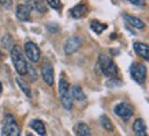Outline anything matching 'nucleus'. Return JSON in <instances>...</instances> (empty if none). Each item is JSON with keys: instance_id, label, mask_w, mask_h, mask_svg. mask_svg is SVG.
<instances>
[{"instance_id": "0eeeda50", "label": "nucleus", "mask_w": 149, "mask_h": 136, "mask_svg": "<svg viewBox=\"0 0 149 136\" xmlns=\"http://www.w3.org/2000/svg\"><path fill=\"white\" fill-rule=\"evenodd\" d=\"M25 54H26V56L29 58V61L33 62V63H36V62L40 61V56H41L40 48H38L37 44L33 43V41H27L26 44H25Z\"/></svg>"}, {"instance_id": "2eb2a0df", "label": "nucleus", "mask_w": 149, "mask_h": 136, "mask_svg": "<svg viewBox=\"0 0 149 136\" xmlns=\"http://www.w3.org/2000/svg\"><path fill=\"white\" fill-rule=\"evenodd\" d=\"M74 132H75V135H79V136H89L92 133L91 128L84 123H78L77 125L74 127Z\"/></svg>"}, {"instance_id": "4be33fe9", "label": "nucleus", "mask_w": 149, "mask_h": 136, "mask_svg": "<svg viewBox=\"0 0 149 136\" xmlns=\"http://www.w3.org/2000/svg\"><path fill=\"white\" fill-rule=\"evenodd\" d=\"M34 7H36V10L37 11H40V13H45L47 11V6L42 0H37V1H34Z\"/></svg>"}, {"instance_id": "ddd939ff", "label": "nucleus", "mask_w": 149, "mask_h": 136, "mask_svg": "<svg viewBox=\"0 0 149 136\" xmlns=\"http://www.w3.org/2000/svg\"><path fill=\"white\" fill-rule=\"evenodd\" d=\"M134 51L137 55H140L141 58L148 59L149 61V47L144 43H134Z\"/></svg>"}, {"instance_id": "6ab92c4d", "label": "nucleus", "mask_w": 149, "mask_h": 136, "mask_svg": "<svg viewBox=\"0 0 149 136\" xmlns=\"http://www.w3.org/2000/svg\"><path fill=\"white\" fill-rule=\"evenodd\" d=\"M100 124H101V127H103L104 129H107L108 132L113 131V125H112V123H111V120H109L107 116H101V117H100Z\"/></svg>"}, {"instance_id": "393cba45", "label": "nucleus", "mask_w": 149, "mask_h": 136, "mask_svg": "<svg viewBox=\"0 0 149 136\" xmlns=\"http://www.w3.org/2000/svg\"><path fill=\"white\" fill-rule=\"evenodd\" d=\"M127 1H130L131 4L138 6V7H142V6L145 4V1H144V0H127Z\"/></svg>"}, {"instance_id": "dca6fc26", "label": "nucleus", "mask_w": 149, "mask_h": 136, "mask_svg": "<svg viewBox=\"0 0 149 136\" xmlns=\"http://www.w3.org/2000/svg\"><path fill=\"white\" fill-rule=\"evenodd\" d=\"M30 128H32L33 131H36L38 135H45L47 133L45 125H44V123L40 121V120H33L32 123H30Z\"/></svg>"}, {"instance_id": "6e6552de", "label": "nucleus", "mask_w": 149, "mask_h": 136, "mask_svg": "<svg viewBox=\"0 0 149 136\" xmlns=\"http://www.w3.org/2000/svg\"><path fill=\"white\" fill-rule=\"evenodd\" d=\"M113 111H115L116 116H119V117L122 118V120H129V118H131V116L134 114L133 107H131L130 104H127V103L116 104V106H115V109H113Z\"/></svg>"}, {"instance_id": "b1692460", "label": "nucleus", "mask_w": 149, "mask_h": 136, "mask_svg": "<svg viewBox=\"0 0 149 136\" xmlns=\"http://www.w3.org/2000/svg\"><path fill=\"white\" fill-rule=\"evenodd\" d=\"M0 4L3 6L4 8H10L13 4V0H0Z\"/></svg>"}, {"instance_id": "a211bd4d", "label": "nucleus", "mask_w": 149, "mask_h": 136, "mask_svg": "<svg viewBox=\"0 0 149 136\" xmlns=\"http://www.w3.org/2000/svg\"><path fill=\"white\" fill-rule=\"evenodd\" d=\"M91 29L93 30L95 33H97V35H100V33H103L105 29H107V25L105 23H101L99 22L97 19H93L91 22Z\"/></svg>"}, {"instance_id": "4468645a", "label": "nucleus", "mask_w": 149, "mask_h": 136, "mask_svg": "<svg viewBox=\"0 0 149 136\" xmlns=\"http://www.w3.org/2000/svg\"><path fill=\"white\" fill-rule=\"evenodd\" d=\"M133 131H134L136 135H140V136L146 135V125H145V121L142 120V118H137L136 121H134Z\"/></svg>"}, {"instance_id": "39448f33", "label": "nucleus", "mask_w": 149, "mask_h": 136, "mask_svg": "<svg viewBox=\"0 0 149 136\" xmlns=\"http://www.w3.org/2000/svg\"><path fill=\"white\" fill-rule=\"evenodd\" d=\"M130 76L138 84H144L145 80H146V68H145V65L133 63L130 68Z\"/></svg>"}, {"instance_id": "aec40b11", "label": "nucleus", "mask_w": 149, "mask_h": 136, "mask_svg": "<svg viewBox=\"0 0 149 136\" xmlns=\"http://www.w3.org/2000/svg\"><path fill=\"white\" fill-rule=\"evenodd\" d=\"M17 82H18L19 88H21V89L23 91V94H25V95H26L27 98H30V96H32V91H30V87L27 85L26 82L23 81V80H22V78H21V77H18V78H17Z\"/></svg>"}, {"instance_id": "412c9836", "label": "nucleus", "mask_w": 149, "mask_h": 136, "mask_svg": "<svg viewBox=\"0 0 149 136\" xmlns=\"http://www.w3.org/2000/svg\"><path fill=\"white\" fill-rule=\"evenodd\" d=\"M47 4L52 7L54 10H62V1L60 0H47Z\"/></svg>"}, {"instance_id": "f8f14e48", "label": "nucleus", "mask_w": 149, "mask_h": 136, "mask_svg": "<svg viewBox=\"0 0 149 136\" xmlns=\"http://www.w3.org/2000/svg\"><path fill=\"white\" fill-rule=\"evenodd\" d=\"M15 14H17L18 19H21V21H29V17H30V7L26 4H19L18 7H17Z\"/></svg>"}, {"instance_id": "9b49d317", "label": "nucleus", "mask_w": 149, "mask_h": 136, "mask_svg": "<svg viewBox=\"0 0 149 136\" xmlns=\"http://www.w3.org/2000/svg\"><path fill=\"white\" fill-rule=\"evenodd\" d=\"M123 18H125V21L129 23V26L130 27H134V29H144L145 27V23L142 22L140 18L133 17V15H130V14H125Z\"/></svg>"}, {"instance_id": "f03ea898", "label": "nucleus", "mask_w": 149, "mask_h": 136, "mask_svg": "<svg viewBox=\"0 0 149 136\" xmlns=\"http://www.w3.org/2000/svg\"><path fill=\"white\" fill-rule=\"evenodd\" d=\"M59 96H60V102L63 104L64 109L70 110L72 107V96H71V89L68 82L66 81L64 77H60L59 81Z\"/></svg>"}, {"instance_id": "20e7f679", "label": "nucleus", "mask_w": 149, "mask_h": 136, "mask_svg": "<svg viewBox=\"0 0 149 136\" xmlns=\"http://www.w3.org/2000/svg\"><path fill=\"white\" fill-rule=\"evenodd\" d=\"M1 135H4V136H19L21 135V129L18 127V123L15 121L13 114H6L4 121H3Z\"/></svg>"}, {"instance_id": "1a4fd4ad", "label": "nucleus", "mask_w": 149, "mask_h": 136, "mask_svg": "<svg viewBox=\"0 0 149 136\" xmlns=\"http://www.w3.org/2000/svg\"><path fill=\"white\" fill-rule=\"evenodd\" d=\"M82 45V39L78 36H72L70 37L67 41H66V44H64V52L67 55L70 54H74L75 51L79 50V47Z\"/></svg>"}, {"instance_id": "9d476101", "label": "nucleus", "mask_w": 149, "mask_h": 136, "mask_svg": "<svg viewBox=\"0 0 149 136\" xmlns=\"http://www.w3.org/2000/svg\"><path fill=\"white\" fill-rule=\"evenodd\" d=\"M88 11H89V8H88L86 3H85V1H81V3H78L77 6H74V7L70 10V15H71L72 18L79 19V18L86 17Z\"/></svg>"}, {"instance_id": "423d86ee", "label": "nucleus", "mask_w": 149, "mask_h": 136, "mask_svg": "<svg viewBox=\"0 0 149 136\" xmlns=\"http://www.w3.org/2000/svg\"><path fill=\"white\" fill-rule=\"evenodd\" d=\"M41 76L44 78V81L48 85H52L55 81V74H54V66L48 59H44L41 63Z\"/></svg>"}, {"instance_id": "f3484780", "label": "nucleus", "mask_w": 149, "mask_h": 136, "mask_svg": "<svg viewBox=\"0 0 149 136\" xmlns=\"http://www.w3.org/2000/svg\"><path fill=\"white\" fill-rule=\"evenodd\" d=\"M71 96H72V99L78 100V102H82V100L86 99L85 94H84V91H82V88L79 85H74L71 88Z\"/></svg>"}, {"instance_id": "a878e982", "label": "nucleus", "mask_w": 149, "mask_h": 136, "mask_svg": "<svg viewBox=\"0 0 149 136\" xmlns=\"http://www.w3.org/2000/svg\"><path fill=\"white\" fill-rule=\"evenodd\" d=\"M1 89H3V87H1V82H0V92H1Z\"/></svg>"}, {"instance_id": "5701e85b", "label": "nucleus", "mask_w": 149, "mask_h": 136, "mask_svg": "<svg viewBox=\"0 0 149 136\" xmlns=\"http://www.w3.org/2000/svg\"><path fill=\"white\" fill-rule=\"evenodd\" d=\"M47 27H48V30H49V32H54V33L59 32V26L56 25V23H48Z\"/></svg>"}, {"instance_id": "7ed1b4c3", "label": "nucleus", "mask_w": 149, "mask_h": 136, "mask_svg": "<svg viewBox=\"0 0 149 136\" xmlns=\"http://www.w3.org/2000/svg\"><path fill=\"white\" fill-rule=\"evenodd\" d=\"M99 66L104 76H107V77H116L118 76L116 65L113 63V61L107 55L101 54L99 56Z\"/></svg>"}, {"instance_id": "f257e3e1", "label": "nucleus", "mask_w": 149, "mask_h": 136, "mask_svg": "<svg viewBox=\"0 0 149 136\" xmlns=\"http://www.w3.org/2000/svg\"><path fill=\"white\" fill-rule=\"evenodd\" d=\"M11 59H13L14 68H15L17 73L19 76H25L27 73V63L25 61V58H23L22 50L19 48L18 45L11 47Z\"/></svg>"}]
</instances>
